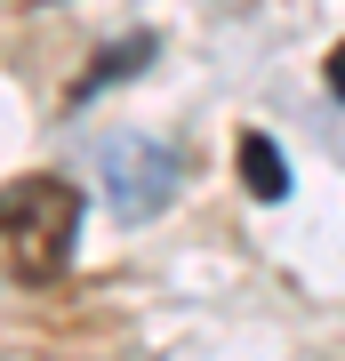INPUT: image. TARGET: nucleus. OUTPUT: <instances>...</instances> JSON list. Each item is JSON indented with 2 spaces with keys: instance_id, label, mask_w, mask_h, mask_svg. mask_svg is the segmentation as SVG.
Instances as JSON below:
<instances>
[{
  "instance_id": "obj_4",
  "label": "nucleus",
  "mask_w": 345,
  "mask_h": 361,
  "mask_svg": "<svg viewBox=\"0 0 345 361\" xmlns=\"http://www.w3.org/2000/svg\"><path fill=\"white\" fill-rule=\"evenodd\" d=\"M16 8H40V0H16Z\"/></svg>"
},
{
  "instance_id": "obj_1",
  "label": "nucleus",
  "mask_w": 345,
  "mask_h": 361,
  "mask_svg": "<svg viewBox=\"0 0 345 361\" xmlns=\"http://www.w3.org/2000/svg\"><path fill=\"white\" fill-rule=\"evenodd\" d=\"M73 241H80V193L64 177H16V185H0V265H8L16 281L64 273Z\"/></svg>"
},
{
  "instance_id": "obj_2",
  "label": "nucleus",
  "mask_w": 345,
  "mask_h": 361,
  "mask_svg": "<svg viewBox=\"0 0 345 361\" xmlns=\"http://www.w3.org/2000/svg\"><path fill=\"white\" fill-rule=\"evenodd\" d=\"M241 185H249L257 201H282V193H289V169H282V145H273L265 129H249V137H241Z\"/></svg>"
},
{
  "instance_id": "obj_3",
  "label": "nucleus",
  "mask_w": 345,
  "mask_h": 361,
  "mask_svg": "<svg viewBox=\"0 0 345 361\" xmlns=\"http://www.w3.org/2000/svg\"><path fill=\"white\" fill-rule=\"evenodd\" d=\"M329 89H337V97H345V49H337V56H329Z\"/></svg>"
}]
</instances>
